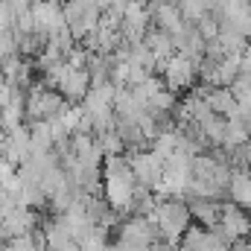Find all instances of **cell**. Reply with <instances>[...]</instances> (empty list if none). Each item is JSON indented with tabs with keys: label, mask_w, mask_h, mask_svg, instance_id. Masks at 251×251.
<instances>
[{
	"label": "cell",
	"mask_w": 251,
	"mask_h": 251,
	"mask_svg": "<svg viewBox=\"0 0 251 251\" xmlns=\"http://www.w3.org/2000/svg\"><path fill=\"white\" fill-rule=\"evenodd\" d=\"M3 222H6V213H3V207H0V228H3Z\"/></svg>",
	"instance_id": "cell-1"
}]
</instances>
